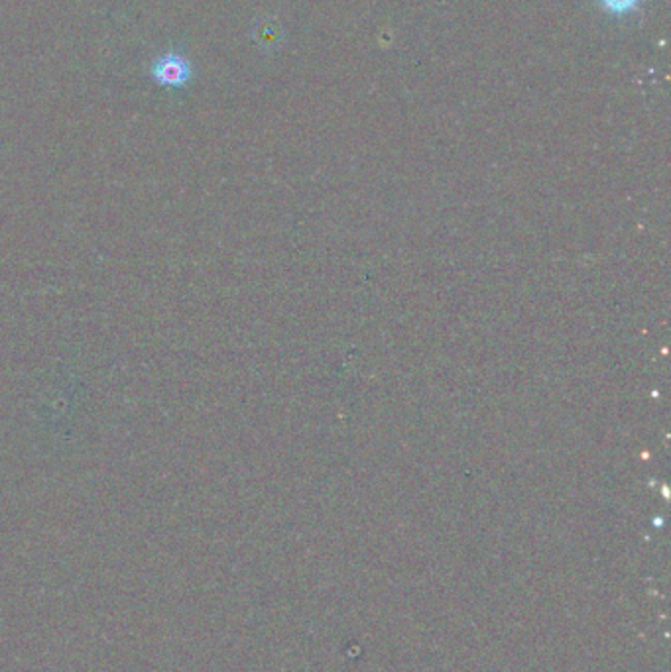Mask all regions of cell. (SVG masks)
<instances>
[{
  "label": "cell",
  "mask_w": 671,
  "mask_h": 672,
  "mask_svg": "<svg viewBox=\"0 0 671 672\" xmlns=\"http://www.w3.org/2000/svg\"><path fill=\"white\" fill-rule=\"evenodd\" d=\"M601 7L612 17H627L640 7V0H599Z\"/></svg>",
  "instance_id": "2"
},
{
  "label": "cell",
  "mask_w": 671,
  "mask_h": 672,
  "mask_svg": "<svg viewBox=\"0 0 671 672\" xmlns=\"http://www.w3.org/2000/svg\"><path fill=\"white\" fill-rule=\"evenodd\" d=\"M190 77V66L186 61L180 60L178 56H170L166 60L158 61L156 68V79L164 86H180L186 83Z\"/></svg>",
  "instance_id": "1"
}]
</instances>
